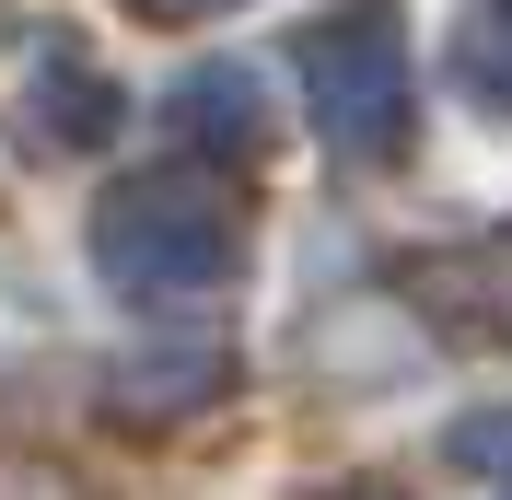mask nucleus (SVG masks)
Here are the masks:
<instances>
[{
    "label": "nucleus",
    "mask_w": 512,
    "mask_h": 500,
    "mask_svg": "<svg viewBox=\"0 0 512 500\" xmlns=\"http://www.w3.org/2000/svg\"><path fill=\"white\" fill-rule=\"evenodd\" d=\"M454 94L512 117V0H478L466 24H454Z\"/></svg>",
    "instance_id": "obj_4"
},
{
    "label": "nucleus",
    "mask_w": 512,
    "mask_h": 500,
    "mask_svg": "<svg viewBox=\"0 0 512 500\" xmlns=\"http://www.w3.org/2000/svg\"><path fill=\"white\" fill-rule=\"evenodd\" d=\"M140 12H175V24H210V12H233V0H140Z\"/></svg>",
    "instance_id": "obj_6"
},
{
    "label": "nucleus",
    "mask_w": 512,
    "mask_h": 500,
    "mask_svg": "<svg viewBox=\"0 0 512 500\" xmlns=\"http://www.w3.org/2000/svg\"><path fill=\"white\" fill-rule=\"evenodd\" d=\"M501 500H512V489H501Z\"/></svg>",
    "instance_id": "obj_7"
},
{
    "label": "nucleus",
    "mask_w": 512,
    "mask_h": 500,
    "mask_svg": "<svg viewBox=\"0 0 512 500\" xmlns=\"http://www.w3.org/2000/svg\"><path fill=\"white\" fill-rule=\"evenodd\" d=\"M163 117H175V140L187 152H268V94H256V70H187L175 94H163Z\"/></svg>",
    "instance_id": "obj_3"
},
{
    "label": "nucleus",
    "mask_w": 512,
    "mask_h": 500,
    "mask_svg": "<svg viewBox=\"0 0 512 500\" xmlns=\"http://www.w3.org/2000/svg\"><path fill=\"white\" fill-rule=\"evenodd\" d=\"M303 82H315L326 152L384 163L408 140V24H396V0H338V12L303 35Z\"/></svg>",
    "instance_id": "obj_2"
},
{
    "label": "nucleus",
    "mask_w": 512,
    "mask_h": 500,
    "mask_svg": "<svg viewBox=\"0 0 512 500\" xmlns=\"http://www.w3.org/2000/svg\"><path fill=\"white\" fill-rule=\"evenodd\" d=\"M454 454H466V466H512V419H466ZM501 489H512V477H501Z\"/></svg>",
    "instance_id": "obj_5"
},
{
    "label": "nucleus",
    "mask_w": 512,
    "mask_h": 500,
    "mask_svg": "<svg viewBox=\"0 0 512 500\" xmlns=\"http://www.w3.org/2000/svg\"><path fill=\"white\" fill-rule=\"evenodd\" d=\"M245 268V210L233 187L187 175V163H163V175H128L117 198L94 210V280L140 314H187Z\"/></svg>",
    "instance_id": "obj_1"
}]
</instances>
